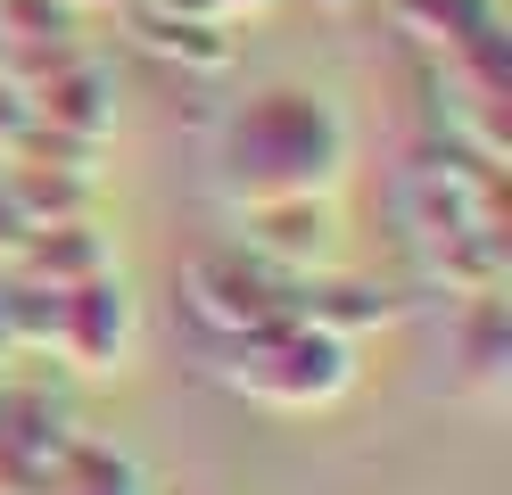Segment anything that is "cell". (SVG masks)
Listing matches in <instances>:
<instances>
[{"mask_svg":"<svg viewBox=\"0 0 512 495\" xmlns=\"http://www.w3.org/2000/svg\"><path fill=\"white\" fill-rule=\"evenodd\" d=\"M347 157H356L347 116L298 83L256 91L215 124V190L232 215L281 207V198H331L347 182Z\"/></svg>","mask_w":512,"mask_h":495,"instance_id":"obj_1","label":"cell"},{"mask_svg":"<svg viewBox=\"0 0 512 495\" xmlns=\"http://www.w3.org/2000/svg\"><path fill=\"white\" fill-rule=\"evenodd\" d=\"M215 380L273 413H323L356 388V339L290 314V322L248 330V339H215Z\"/></svg>","mask_w":512,"mask_h":495,"instance_id":"obj_2","label":"cell"},{"mask_svg":"<svg viewBox=\"0 0 512 495\" xmlns=\"http://www.w3.org/2000/svg\"><path fill=\"white\" fill-rule=\"evenodd\" d=\"M298 289L281 264H265L248 240L240 248H207V256H190L182 264V314L207 330V339H248V330H265V322H290L298 314Z\"/></svg>","mask_w":512,"mask_h":495,"instance_id":"obj_3","label":"cell"},{"mask_svg":"<svg viewBox=\"0 0 512 495\" xmlns=\"http://www.w3.org/2000/svg\"><path fill=\"white\" fill-rule=\"evenodd\" d=\"M58 347H67L83 372H116L124 347H133V306H124V281L91 273L58 289Z\"/></svg>","mask_w":512,"mask_h":495,"instance_id":"obj_4","label":"cell"},{"mask_svg":"<svg viewBox=\"0 0 512 495\" xmlns=\"http://www.w3.org/2000/svg\"><path fill=\"white\" fill-rule=\"evenodd\" d=\"M248 248L281 264L290 281H306V264L331 256V198H281V207H248Z\"/></svg>","mask_w":512,"mask_h":495,"instance_id":"obj_5","label":"cell"},{"mask_svg":"<svg viewBox=\"0 0 512 495\" xmlns=\"http://www.w3.org/2000/svg\"><path fill=\"white\" fill-rule=\"evenodd\" d=\"M504 306H496V289L488 297H471V314H463V372L455 388L471 396L479 413H504Z\"/></svg>","mask_w":512,"mask_h":495,"instance_id":"obj_6","label":"cell"},{"mask_svg":"<svg viewBox=\"0 0 512 495\" xmlns=\"http://www.w3.org/2000/svg\"><path fill=\"white\" fill-rule=\"evenodd\" d=\"M397 25L413 33V42L446 50V58L471 50V42H488V33H504L488 0H397Z\"/></svg>","mask_w":512,"mask_h":495,"instance_id":"obj_7","label":"cell"},{"mask_svg":"<svg viewBox=\"0 0 512 495\" xmlns=\"http://www.w3.org/2000/svg\"><path fill=\"white\" fill-rule=\"evenodd\" d=\"M141 42L149 50H166V58H190V66H223V58H232V42H223V17H141Z\"/></svg>","mask_w":512,"mask_h":495,"instance_id":"obj_8","label":"cell"},{"mask_svg":"<svg viewBox=\"0 0 512 495\" xmlns=\"http://www.w3.org/2000/svg\"><path fill=\"white\" fill-rule=\"evenodd\" d=\"M34 264H42V273H58V281H91V273H108L100 240H58V231L34 248Z\"/></svg>","mask_w":512,"mask_h":495,"instance_id":"obj_9","label":"cell"}]
</instances>
